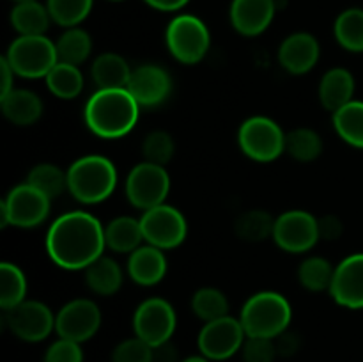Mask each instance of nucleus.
Wrapping results in <instances>:
<instances>
[{
	"label": "nucleus",
	"instance_id": "obj_1",
	"mask_svg": "<svg viewBox=\"0 0 363 362\" xmlns=\"http://www.w3.org/2000/svg\"><path fill=\"white\" fill-rule=\"evenodd\" d=\"M105 248V227L87 212L64 213L46 233V252L64 270H85Z\"/></svg>",
	"mask_w": 363,
	"mask_h": 362
},
{
	"label": "nucleus",
	"instance_id": "obj_2",
	"mask_svg": "<svg viewBox=\"0 0 363 362\" xmlns=\"http://www.w3.org/2000/svg\"><path fill=\"white\" fill-rule=\"evenodd\" d=\"M140 105L128 89H98L85 103L84 119L101 138H119L135 128Z\"/></svg>",
	"mask_w": 363,
	"mask_h": 362
},
{
	"label": "nucleus",
	"instance_id": "obj_3",
	"mask_svg": "<svg viewBox=\"0 0 363 362\" xmlns=\"http://www.w3.org/2000/svg\"><path fill=\"white\" fill-rule=\"evenodd\" d=\"M67 172V192L84 204H98L108 199L117 187V169L101 155H85L74 160Z\"/></svg>",
	"mask_w": 363,
	"mask_h": 362
},
{
	"label": "nucleus",
	"instance_id": "obj_4",
	"mask_svg": "<svg viewBox=\"0 0 363 362\" xmlns=\"http://www.w3.org/2000/svg\"><path fill=\"white\" fill-rule=\"evenodd\" d=\"M293 318L289 300L277 291H259L245 302L240 322L247 337L275 339L284 334Z\"/></svg>",
	"mask_w": 363,
	"mask_h": 362
},
{
	"label": "nucleus",
	"instance_id": "obj_5",
	"mask_svg": "<svg viewBox=\"0 0 363 362\" xmlns=\"http://www.w3.org/2000/svg\"><path fill=\"white\" fill-rule=\"evenodd\" d=\"M165 45L177 62L197 64L208 55L211 34L208 25L199 16L177 14L167 25Z\"/></svg>",
	"mask_w": 363,
	"mask_h": 362
},
{
	"label": "nucleus",
	"instance_id": "obj_6",
	"mask_svg": "<svg viewBox=\"0 0 363 362\" xmlns=\"http://www.w3.org/2000/svg\"><path fill=\"white\" fill-rule=\"evenodd\" d=\"M4 59L23 78H43L59 62L57 46L46 35H18L7 48Z\"/></svg>",
	"mask_w": 363,
	"mask_h": 362
},
{
	"label": "nucleus",
	"instance_id": "obj_7",
	"mask_svg": "<svg viewBox=\"0 0 363 362\" xmlns=\"http://www.w3.org/2000/svg\"><path fill=\"white\" fill-rule=\"evenodd\" d=\"M52 199L28 185L27 181L11 188L0 202V226H14L21 229L38 227L48 219Z\"/></svg>",
	"mask_w": 363,
	"mask_h": 362
},
{
	"label": "nucleus",
	"instance_id": "obj_8",
	"mask_svg": "<svg viewBox=\"0 0 363 362\" xmlns=\"http://www.w3.org/2000/svg\"><path fill=\"white\" fill-rule=\"evenodd\" d=\"M286 135L279 123L266 116L243 121L238 130V144L245 156L255 162H273L286 153Z\"/></svg>",
	"mask_w": 363,
	"mask_h": 362
},
{
	"label": "nucleus",
	"instance_id": "obj_9",
	"mask_svg": "<svg viewBox=\"0 0 363 362\" xmlns=\"http://www.w3.org/2000/svg\"><path fill=\"white\" fill-rule=\"evenodd\" d=\"M144 241L149 245L170 251L186 240L188 222L183 213L170 204H160L151 209H145L140 219Z\"/></svg>",
	"mask_w": 363,
	"mask_h": 362
},
{
	"label": "nucleus",
	"instance_id": "obj_10",
	"mask_svg": "<svg viewBox=\"0 0 363 362\" xmlns=\"http://www.w3.org/2000/svg\"><path fill=\"white\" fill-rule=\"evenodd\" d=\"M124 187L128 201L145 212L165 202L170 192V176L163 165L142 162L130 170Z\"/></svg>",
	"mask_w": 363,
	"mask_h": 362
},
{
	"label": "nucleus",
	"instance_id": "obj_11",
	"mask_svg": "<svg viewBox=\"0 0 363 362\" xmlns=\"http://www.w3.org/2000/svg\"><path fill=\"white\" fill-rule=\"evenodd\" d=\"M177 325V316L172 304L165 298L152 297L142 302L133 314L135 336L152 348L170 341Z\"/></svg>",
	"mask_w": 363,
	"mask_h": 362
},
{
	"label": "nucleus",
	"instance_id": "obj_12",
	"mask_svg": "<svg viewBox=\"0 0 363 362\" xmlns=\"http://www.w3.org/2000/svg\"><path fill=\"white\" fill-rule=\"evenodd\" d=\"M272 238L284 252L303 254L319 241L318 219L305 209H289L275 219Z\"/></svg>",
	"mask_w": 363,
	"mask_h": 362
},
{
	"label": "nucleus",
	"instance_id": "obj_13",
	"mask_svg": "<svg viewBox=\"0 0 363 362\" xmlns=\"http://www.w3.org/2000/svg\"><path fill=\"white\" fill-rule=\"evenodd\" d=\"M247 334L240 319L233 316L204 323L197 337L199 351L209 361H225L243 348Z\"/></svg>",
	"mask_w": 363,
	"mask_h": 362
},
{
	"label": "nucleus",
	"instance_id": "obj_14",
	"mask_svg": "<svg viewBox=\"0 0 363 362\" xmlns=\"http://www.w3.org/2000/svg\"><path fill=\"white\" fill-rule=\"evenodd\" d=\"M6 325L18 339L39 343L55 330V314L39 300H23L16 307L4 311Z\"/></svg>",
	"mask_w": 363,
	"mask_h": 362
},
{
	"label": "nucleus",
	"instance_id": "obj_15",
	"mask_svg": "<svg viewBox=\"0 0 363 362\" xmlns=\"http://www.w3.org/2000/svg\"><path fill=\"white\" fill-rule=\"evenodd\" d=\"M101 327V311L89 298H74L67 302L55 314V332L62 339L85 343Z\"/></svg>",
	"mask_w": 363,
	"mask_h": 362
},
{
	"label": "nucleus",
	"instance_id": "obj_16",
	"mask_svg": "<svg viewBox=\"0 0 363 362\" xmlns=\"http://www.w3.org/2000/svg\"><path fill=\"white\" fill-rule=\"evenodd\" d=\"M128 91L135 98V102L140 105V109H155L160 106L172 91V78L156 64H144V66L135 67L128 82Z\"/></svg>",
	"mask_w": 363,
	"mask_h": 362
},
{
	"label": "nucleus",
	"instance_id": "obj_17",
	"mask_svg": "<svg viewBox=\"0 0 363 362\" xmlns=\"http://www.w3.org/2000/svg\"><path fill=\"white\" fill-rule=\"evenodd\" d=\"M330 297L346 309H363V252L347 256L335 266Z\"/></svg>",
	"mask_w": 363,
	"mask_h": 362
},
{
	"label": "nucleus",
	"instance_id": "obj_18",
	"mask_svg": "<svg viewBox=\"0 0 363 362\" xmlns=\"http://www.w3.org/2000/svg\"><path fill=\"white\" fill-rule=\"evenodd\" d=\"M277 7V0H233L229 9L230 23L238 34L255 38L272 25Z\"/></svg>",
	"mask_w": 363,
	"mask_h": 362
},
{
	"label": "nucleus",
	"instance_id": "obj_19",
	"mask_svg": "<svg viewBox=\"0 0 363 362\" xmlns=\"http://www.w3.org/2000/svg\"><path fill=\"white\" fill-rule=\"evenodd\" d=\"M321 48H319L318 39L308 32H294L287 35L279 46V62L287 73L291 75H305L315 67Z\"/></svg>",
	"mask_w": 363,
	"mask_h": 362
},
{
	"label": "nucleus",
	"instance_id": "obj_20",
	"mask_svg": "<svg viewBox=\"0 0 363 362\" xmlns=\"http://www.w3.org/2000/svg\"><path fill=\"white\" fill-rule=\"evenodd\" d=\"M167 258L155 245H140L128 256V275L138 286H156L167 275Z\"/></svg>",
	"mask_w": 363,
	"mask_h": 362
},
{
	"label": "nucleus",
	"instance_id": "obj_21",
	"mask_svg": "<svg viewBox=\"0 0 363 362\" xmlns=\"http://www.w3.org/2000/svg\"><path fill=\"white\" fill-rule=\"evenodd\" d=\"M354 77L346 67H332L323 75L319 82V102L323 109L337 112L344 105L353 102L354 96Z\"/></svg>",
	"mask_w": 363,
	"mask_h": 362
},
{
	"label": "nucleus",
	"instance_id": "obj_22",
	"mask_svg": "<svg viewBox=\"0 0 363 362\" xmlns=\"http://www.w3.org/2000/svg\"><path fill=\"white\" fill-rule=\"evenodd\" d=\"M0 110L9 123L16 126H30L43 116L41 98L28 89H13L9 94L0 98Z\"/></svg>",
	"mask_w": 363,
	"mask_h": 362
},
{
	"label": "nucleus",
	"instance_id": "obj_23",
	"mask_svg": "<svg viewBox=\"0 0 363 362\" xmlns=\"http://www.w3.org/2000/svg\"><path fill=\"white\" fill-rule=\"evenodd\" d=\"M133 70L123 55L105 52L92 62L91 77L98 89H126Z\"/></svg>",
	"mask_w": 363,
	"mask_h": 362
},
{
	"label": "nucleus",
	"instance_id": "obj_24",
	"mask_svg": "<svg viewBox=\"0 0 363 362\" xmlns=\"http://www.w3.org/2000/svg\"><path fill=\"white\" fill-rule=\"evenodd\" d=\"M84 272L85 284H87L89 290L96 295H101V297L116 295L123 286V270H121L119 263L116 259L108 258V256L98 258Z\"/></svg>",
	"mask_w": 363,
	"mask_h": 362
},
{
	"label": "nucleus",
	"instance_id": "obj_25",
	"mask_svg": "<svg viewBox=\"0 0 363 362\" xmlns=\"http://www.w3.org/2000/svg\"><path fill=\"white\" fill-rule=\"evenodd\" d=\"M142 241H144V234H142L140 220L133 216H117L105 226V243L110 251L119 252V254H131L140 247Z\"/></svg>",
	"mask_w": 363,
	"mask_h": 362
},
{
	"label": "nucleus",
	"instance_id": "obj_26",
	"mask_svg": "<svg viewBox=\"0 0 363 362\" xmlns=\"http://www.w3.org/2000/svg\"><path fill=\"white\" fill-rule=\"evenodd\" d=\"M11 25L20 35H45L52 23L48 7L43 6L39 0L32 2H18L11 9Z\"/></svg>",
	"mask_w": 363,
	"mask_h": 362
},
{
	"label": "nucleus",
	"instance_id": "obj_27",
	"mask_svg": "<svg viewBox=\"0 0 363 362\" xmlns=\"http://www.w3.org/2000/svg\"><path fill=\"white\" fill-rule=\"evenodd\" d=\"M45 78L48 91L60 99H74L84 89V75L80 67L60 60Z\"/></svg>",
	"mask_w": 363,
	"mask_h": 362
},
{
	"label": "nucleus",
	"instance_id": "obj_28",
	"mask_svg": "<svg viewBox=\"0 0 363 362\" xmlns=\"http://www.w3.org/2000/svg\"><path fill=\"white\" fill-rule=\"evenodd\" d=\"M333 35L347 52H363V9L350 7L342 11L333 23Z\"/></svg>",
	"mask_w": 363,
	"mask_h": 362
},
{
	"label": "nucleus",
	"instance_id": "obj_29",
	"mask_svg": "<svg viewBox=\"0 0 363 362\" xmlns=\"http://www.w3.org/2000/svg\"><path fill=\"white\" fill-rule=\"evenodd\" d=\"M57 55L60 62L80 66L89 59L92 52V39L87 31L80 27H71L60 34L57 39Z\"/></svg>",
	"mask_w": 363,
	"mask_h": 362
},
{
	"label": "nucleus",
	"instance_id": "obj_30",
	"mask_svg": "<svg viewBox=\"0 0 363 362\" xmlns=\"http://www.w3.org/2000/svg\"><path fill=\"white\" fill-rule=\"evenodd\" d=\"M333 128L337 135L353 148L363 149V102L353 99L333 112Z\"/></svg>",
	"mask_w": 363,
	"mask_h": 362
},
{
	"label": "nucleus",
	"instance_id": "obj_31",
	"mask_svg": "<svg viewBox=\"0 0 363 362\" xmlns=\"http://www.w3.org/2000/svg\"><path fill=\"white\" fill-rule=\"evenodd\" d=\"M333 273H335V266H332V263L321 256H311L298 266V280L305 290L312 293L330 291Z\"/></svg>",
	"mask_w": 363,
	"mask_h": 362
},
{
	"label": "nucleus",
	"instance_id": "obj_32",
	"mask_svg": "<svg viewBox=\"0 0 363 362\" xmlns=\"http://www.w3.org/2000/svg\"><path fill=\"white\" fill-rule=\"evenodd\" d=\"M27 295V279L20 266L4 261L0 265V309L9 311L21 304Z\"/></svg>",
	"mask_w": 363,
	"mask_h": 362
},
{
	"label": "nucleus",
	"instance_id": "obj_33",
	"mask_svg": "<svg viewBox=\"0 0 363 362\" xmlns=\"http://www.w3.org/2000/svg\"><path fill=\"white\" fill-rule=\"evenodd\" d=\"M286 153L298 162H314L323 153V138L312 128H294L286 135Z\"/></svg>",
	"mask_w": 363,
	"mask_h": 362
},
{
	"label": "nucleus",
	"instance_id": "obj_34",
	"mask_svg": "<svg viewBox=\"0 0 363 362\" xmlns=\"http://www.w3.org/2000/svg\"><path fill=\"white\" fill-rule=\"evenodd\" d=\"M275 219L264 209H248L238 216L234 229L236 234L245 241H264L273 236Z\"/></svg>",
	"mask_w": 363,
	"mask_h": 362
},
{
	"label": "nucleus",
	"instance_id": "obj_35",
	"mask_svg": "<svg viewBox=\"0 0 363 362\" xmlns=\"http://www.w3.org/2000/svg\"><path fill=\"white\" fill-rule=\"evenodd\" d=\"M27 183L38 188L50 199H57L67 190V172H64L59 165L53 163H38L30 169L27 176Z\"/></svg>",
	"mask_w": 363,
	"mask_h": 362
},
{
	"label": "nucleus",
	"instance_id": "obj_36",
	"mask_svg": "<svg viewBox=\"0 0 363 362\" xmlns=\"http://www.w3.org/2000/svg\"><path fill=\"white\" fill-rule=\"evenodd\" d=\"M191 311L204 323L229 314V300L216 287H201L191 297Z\"/></svg>",
	"mask_w": 363,
	"mask_h": 362
},
{
	"label": "nucleus",
	"instance_id": "obj_37",
	"mask_svg": "<svg viewBox=\"0 0 363 362\" xmlns=\"http://www.w3.org/2000/svg\"><path fill=\"white\" fill-rule=\"evenodd\" d=\"M94 0H46L50 16L64 28L78 27L91 14Z\"/></svg>",
	"mask_w": 363,
	"mask_h": 362
},
{
	"label": "nucleus",
	"instance_id": "obj_38",
	"mask_svg": "<svg viewBox=\"0 0 363 362\" xmlns=\"http://www.w3.org/2000/svg\"><path fill=\"white\" fill-rule=\"evenodd\" d=\"M174 151H176V146H174L172 135L163 130L151 131L145 135L144 142H142L144 162L156 163V165L165 167L172 160Z\"/></svg>",
	"mask_w": 363,
	"mask_h": 362
},
{
	"label": "nucleus",
	"instance_id": "obj_39",
	"mask_svg": "<svg viewBox=\"0 0 363 362\" xmlns=\"http://www.w3.org/2000/svg\"><path fill=\"white\" fill-rule=\"evenodd\" d=\"M112 362H155V348L137 336L128 337L113 348Z\"/></svg>",
	"mask_w": 363,
	"mask_h": 362
},
{
	"label": "nucleus",
	"instance_id": "obj_40",
	"mask_svg": "<svg viewBox=\"0 0 363 362\" xmlns=\"http://www.w3.org/2000/svg\"><path fill=\"white\" fill-rule=\"evenodd\" d=\"M241 357H243V362H273L279 357L275 339L247 337L241 348Z\"/></svg>",
	"mask_w": 363,
	"mask_h": 362
},
{
	"label": "nucleus",
	"instance_id": "obj_41",
	"mask_svg": "<svg viewBox=\"0 0 363 362\" xmlns=\"http://www.w3.org/2000/svg\"><path fill=\"white\" fill-rule=\"evenodd\" d=\"M43 362H84V351L80 343L59 337L48 346Z\"/></svg>",
	"mask_w": 363,
	"mask_h": 362
},
{
	"label": "nucleus",
	"instance_id": "obj_42",
	"mask_svg": "<svg viewBox=\"0 0 363 362\" xmlns=\"http://www.w3.org/2000/svg\"><path fill=\"white\" fill-rule=\"evenodd\" d=\"M318 227H319V240L333 241L337 238H340L342 234L344 226L342 220L335 215H325L321 219H318Z\"/></svg>",
	"mask_w": 363,
	"mask_h": 362
},
{
	"label": "nucleus",
	"instance_id": "obj_43",
	"mask_svg": "<svg viewBox=\"0 0 363 362\" xmlns=\"http://www.w3.org/2000/svg\"><path fill=\"white\" fill-rule=\"evenodd\" d=\"M275 346L279 357H293L300 350V337L293 332H284L279 337H275Z\"/></svg>",
	"mask_w": 363,
	"mask_h": 362
},
{
	"label": "nucleus",
	"instance_id": "obj_44",
	"mask_svg": "<svg viewBox=\"0 0 363 362\" xmlns=\"http://www.w3.org/2000/svg\"><path fill=\"white\" fill-rule=\"evenodd\" d=\"M0 77H2V82H0V98L6 94H9L14 89V71L11 70V66L7 64V60H0Z\"/></svg>",
	"mask_w": 363,
	"mask_h": 362
},
{
	"label": "nucleus",
	"instance_id": "obj_45",
	"mask_svg": "<svg viewBox=\"0 0 363 362\" xmlns=\"http://www.w3.org/2000/svg\"><path fill=\"white\" fill-rule=\"evenodd\" d=\"M177 358V348L170 341L155 348V362H181Z\"/></svg>",
	"mask_w": 363,
	"mask_h": 362
},
{
	"label": "nucleus",
	"instance_id": "obj_46",
	"mask_svg": "<svg viewBox=\"0 0 363 362\" xmlns=\"http://www.w3.org/2000/svg\"><path fill=\"white\" fill-rule=\"evenodd\" d=\"M147 6H151L152 9L158 11H177L181 7L186 6L190 0H144Z\"/></svg>",
	"mask_w": 363,
	"mask_h": 362
},
{
	"label": "nucleus",
	"instance_id": "obj_47",
	"mask_svg": "<svg viewBox=\"0 0 363 362\" xmlns=\"http://www.w3.org/2000/svg\"><path fill=\"white\" fill-rule=\"evenodd\" d=\"M181 362H209V358H206L204 355H191V357H186Z\"/></svg>",
	"mask_w": 363,
	"mask_h": 362
},
{
	"label": "nucleus",
	"instance_id": "obj_48",
	"mask_svg": "<svg viewBox=\"0 0 363 362\" xmlns=\"http://www.w3.org/2000/svg\"><path fill=\"white\" fill-rule=\"evenodd\" d=\"M14 2H16V4L18 2H32V0H14Z\"/></svg>",
	"mask_w": 363,
	"mask_h": 362
},
{
	"label": "nucleus",
	"instance_id": "obj_49",
	"mask_svg": "<svg viewBox=\"0 0 363 362\" xmlns=\"http://www.w3.org/2000/svg\"><path fill=\"white\" fill-rule=\"evenodd\" d=\"M113 2H117V0H113Z\"/></svg>",
	"mask_w": 363,
	"mask_h": 362
}]
</instances>
